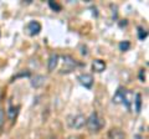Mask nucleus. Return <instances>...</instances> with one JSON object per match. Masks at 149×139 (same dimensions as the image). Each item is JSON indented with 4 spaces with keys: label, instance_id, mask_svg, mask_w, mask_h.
Masks as SVG:
<instances>
[{
    "label": "nucleus",
    "instance_id": "f257e3e1",
    "mask_svg": "<svg viewBox=\"0 0 149 139\" xmlns=\"http://www.w3.org/2000/svg\"><path fill=\"white\" fill-rule=\"evenodd\" d=\"M86 126L91 133H97L103 127V120L101 119V117L96 112H93V113H91L90 117L86 119Z\"/></svg>",
    "mask_w": 149,
    "mask_h": 139
},
{
    "label": "nucleus",
    "instance_id": "f03ea898",
    "mask_svg": "<svg viewBox=\"0 0 149 139\" xmlns=\"http://www.w3.org/2000/svg\"><path fill=\"white\" fill-rule=\"evenodd\" d=\"M86 117L81 113L77 114H71L67 117V126L72 129H81L85 127L86 124Z\"/></svg>",
    "mask_w": 149,
    "mask_h": 139
},
{
    "label": "nucleus",
    "instance_id": "7ed1b4c3",
    "mask_svg": "<svg viewBox=\"0 0 149 139\" xmlns=\"http://www.w3.org/2000/svg\"><path fill=\"white\" fill-rule=\"evenodd\" d=\"M62 68H61V72L62 73H68V72H72L73 71V68H76L77 66V62L74 61V60L71 57V56H68V55H66V56H63L62 57Z\"/></svg>",
    "mask_w": 149,
    "mask_h": 139
},
{
    "label": "nucleus",
    "instance_id": "20e7f679",
    "mask_svg": "<svg viewBox=\"0 0 149 139\" xmlns=\"http://www.w3.org/2000/svg\"><path fill=\"white\" fill-rule=\"evenodd\" d=\"M41 29H42V26H41V24L39 21H36V20H32L30 22H27V25L25 26V30L27 32V35H30V36H36V35H39L40 34V31Z\"/></svg>",
    "mask_w": 149,
    "mask_h": 139
},
{
    "label": "nucleus",
    "instance_id": "39448f33",
    "mask_svg": "<svg viewBox=\"0 0 149 139\" xmlns=\"http://www.w3.org/2000/svg\"><path fill=\"white\" fill-rule=\"evenodd\" d=\"M78 82H80L85 88L90 90L93 86V77H92V75H90V73H82V75L78 76Z\"/></svg>",
    "mask_w": 149,
    "mask_h": 139
},
{
    "label": "nucleus",
    "instance_id": "423d86ee",
    "mask_svg": "<svg viewBox=\"0 0 149 139\" xmlns=\"http://www.w3.org/2000/svg\"><path fill=\"white\" fill-rule=\"evenodd\" d=\"M125 92H127V90H125L124 87H118V90L116 91V93H114V96H113V98H112V102H113L114 104L123 103Z\"/></svg>",
    "mask_w": 149,
    "mask_h": 139
},
{
    "label": "nucleus",
    "instance_id": "0eeeda50",
    "mask_svg": "<svg viewBox=\"0 0 149 139\" xmlns=\"http://www.w3.org/2000/svg\"><path fill=\"white\" fill-rule=\"evenodd\" d=\"M92 70L97 73H101L106 70V62L101 58H96L92 61Z\"/></svg>",
    "mask_w": 149,
    "mask_h": 139
},
{
    "label": "nucleus",
    "instance_id": "6e6552de",
    "mask_svg": "<svg viewBox=\"0 0 149 139\" xmlns=\"http://www.w3.org/2000/svg\"><path fill=\"white\" fill-rule=\"evenodd\" d=\"M108 139H125V133L119 128H112L108 132Z\"/></svg>",
    "mask_w": 149,
    "mask_h": 139
},
{
    "label": "nucleus",
    "instance_id": "1a4fd4ad",
    "mask_svg": "<svg viewBox=\"0 0 149 139\" xmlns=\"http://www.w3.org/2000/svg\"><path fill=\"white\" fill-rule=\"evenodd\" d=\"M58 61H60V57L57 54H52L49 58V62H47V68L50 72H52L56 70V67L58 66Z\"/></svg>",
    "mask_w": 149,
    "mask_h": 139
},
{
    "label": "nucleus",
    "instance_id": "9d476101",
    "mask_svg": "<svg viewBox=\"0 0 149 139\" xmlns=\"http://www.w3.org/2000/svg\"><path fill=\"white\" fill-rule=\"evenodd\" d=\"M133 102H134V93L127 91L125 92V96H124V99H123V104L127 107V109H130L132 108Z\"/></svg>",
    "mask_w": 149,
    "mask_h": 139
},
{
    "label": "nucleus",
    "instance_id": "9b49d317",
    "mask_svg": "<svg viewBox=\"0 0 149 139\" xmlns=\"http://www.w3.org/2000/svg\"><path fill=\"white\" fill-rule=\"evenodd\" d=\"M19 109H20L19 106H13V104L9 106V109H8V117H9V119H10V120L15 119L17 117V114H19Z\"/></svg>",
    "mask_w": 149,
    "mask_h": 139
},
{
    "label": "nucleus",
    "instance_id": "f8f14e48",
    "mask_svg": "<svg viewBox=\"0 0 149 139\" xmlns=\"http://www.w3.org/2000/svg\"><path fill=\"white\" fill-rule=\"evenodd\" d=\"M46 78L44 76H35V78L31 81V86L35 87V88H39V87H41L45 83Z\"/></svg>",
    "mask_w": 149,
    "mask_h": 139
},
{
    "label": "nucleus",
    "instance_id": "ddd939ff",
    "mask_svg": "<svg viewBox=\"0 0 149 139\" xmlns=\"http://www.w3.org/2000/svg\"><path fill=\"white\" fill-rule=\"evenodd\" d=\"M133 104H134V109H136V112L137 113L141 112V109H142V96L139 95V93L134 95V102H133Z\"/></svg>",
    "mask_w": 149,
    "mask_h": 139
},
{
    "label": "nucleus",
    "instance_id": "4468645a",
    "mask_svg": "<svg viewBox=\"0 0 149 139\" xmlns=\"http://www.w3.org/2000/svg\"><path fill=\"white\" fill-rule=\"evenodd\" d=\"M138 38H139V40H144V39H147V36H148V32H147V30L146 29H143L142 26H139L138 27Z\"/></svg>",
    "mask_w": 149,
    "mask_h": 139
},
{
    "label": "nucleus",
    "instance_id": "2eb2a0df",
    "mask_svg": "<svg viewBox=\"0 0 149 139\" xmlns=\"http://www.w3.org/2000/svg\"><path fill=\"white\" fill-rule=\"evenodd\" d=\"M49 6L54 11H56V13H58V11L62 10V6L60 5L58 3H56V1H49Z\"/></svg>",
    "mask_w": 149,
    "mask_h": 139
},
{
    "label": "nucleus",
    "instance_id": "dca6fc26",
    "mask_svg": "<svg viewBox=\"0 0 149 139\" xmlns=\"http://www.w3.org/2000/svg\"><path fill=\"white\" fill-rule=\"evenodd\" d=\"M129 47H130L129 41H122V42L119 44V50L120 51H127V50H129Z\"/></svg>",
    "mask_w": 149,
    "mask_h": 139
},
{
    "label": "nucleus",
    "instance_id": "f3484780",
    "mask_svg": "<svg viewBox=\"0 0 149 139\" xmlns=\"http://www.w3.org/2000/svg\"><path fill=\"white\" fill-rule=\"evenodd\" d=\"M4 118H5V114H4V111L0 108V127H1L4 123Z\"/></svg>",
    "mask_w": 149,
    "mask_h": 139
},
{
    "label": "nucleus",
    "instance_id": "a211bd4d",
    "mask_svg": "<svg viewBox=\"0 0 149 139\" xmlns=\"http://www.w3.org/2000/svg\"><path fill=\"white\" fill-rule=\"evenodd\" d=\"M30 76V72L29 71H24V72H21V73H19L17 76H15V78H17V77H29Z\"/></svg>",
    "mask_w": 149,
    "mask_h": 139
},
{
    "label": "nucleus",
    "instance_id": "6ab92c4d",
    "mask_svg": "<svg viewBox=\"0 0 149 139\" xmlns=\"http://www.w3.org/2000/svg\"><path fill=\"white\" fill-rule=\"evenodd\" d=\"M139 78H141V81L144 82L146 80V75H144V70H141V72H139Z\"/></svg>",
    "mask_w": 149,
    "mask_h": 139
},
{
    "label": "nucleus",
    "instance_id": "aec40b11",
    "mask_svg": "<svg viewBox=\"0 0 149 139\" xmlns=\"http://www.w3.org/2000/svg\"><path fill=\"white\" fill-rule=\"evenodd\" d=\"M67 139H81V138L78 137V136H71V137H68Z\"/></svg>",
    "mask_w": 149,
    "mask_h": 139
},
{
    "label": "nucleus",
    "instance_id": "412c9836",
    "mask_svg": "<svg viewBox=\"0 0 149 139\" xmlns=\"http://www.w3.org/2000/svg\"><path fill=\"white\" fill-rule=\"evenodd\" d=\"M133 139H143V137H142V136H139V134H137V136H134V137H133Z\"/></svg>",
    "mask_w": 149,
    "mask_h": 139
},
{
    "label": "nucleus",
    "instance_id": "4be33fe9",
    "mask_svg": "<svg viewBox=\"0 0 149 139\" xmlns=\"http://www.w3.org/2000/svg\"><path fill=\"white\" fill-rule=\"evenodd\" d=\"M50 139H56V138H54V137H51V138H50Z\"/></svg>",
    "mask_w": 149,
    "mask_h": 139
}]
</instances>
